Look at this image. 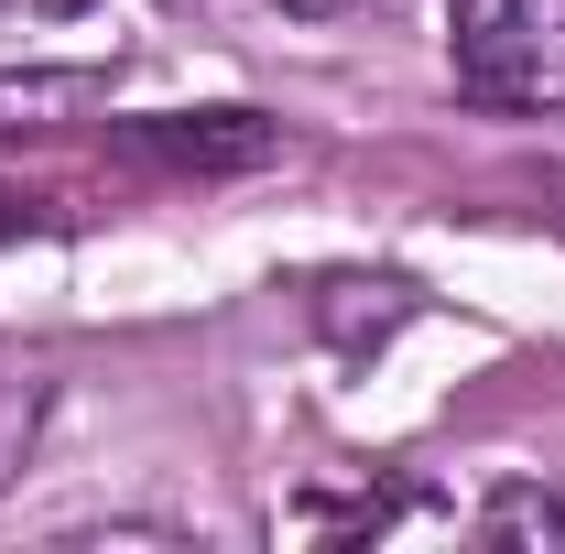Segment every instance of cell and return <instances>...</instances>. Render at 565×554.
<instances>
[{
    "instance_id": "obj_1",
    "label": "cell",
    "mask_w": 565,
    "mask_h": 554,
    "mask_svg": "<svg viewBox=\"0 0 565 554\" xmlns=\"http://www.w3.org/2000/svg\"><path fill=\"white\" fill-rule=\"evenodd\" d=\"M446 66L479 109H511V120L565 109V0H457Z\"/></svg>"
},
{
    "instance_id": "obj_2",
    "label": "cell",
    "mask_w": 565,
    "mask_h": 554,
    "mask_svg": "<svg viewBox=\"0 0 565 554\" xmlns=\"http://www.w3.org/2000/svg\"><path fill=\"white\" fill-rule=\"evenodd\" d=\"M479 533L490 544H565V500L555 489H500L490 511H479Z\"/></svg>"
},
{
    "instance_id": "obj_3",
    "label": "cell",
    "mask_w": 565,
    "mask_h": 554,
    "mask_svg": "<svg viewBox=\"0 0 565 554\" xmlns=\"http://www.w3.org/2000/svg\"><path fill=\"white\" fill-rule=\"evenodd\" d=\"M87 0H0V33H33V22H76Z\"/></svg>"
},
{
    "instance_id": "obj_4",
    "label": "cell",
    "mask_w": 565,
    "mask_h": 554,
    "mask_svg": "<svg viewBox=\"0 0 565 554\" xmlns=\"http://www.w3.org/2000/svg\"><path fill=\"white\" fill-rule=\"evenodd\" d=\"M282 11H349V0H282Z\"/></svg>"
},
{
    "instance_id": "obj_5",
    "label": "cell",
    "mask_w": 565,
    "mask_h": 554,
    "mask_svg": "<svg viewBox=\"0 0 565 554\" xmlns=\"http://www.w3.org/2000/svg\"><path fill=\"white\" fill-rule=\"evenodd\" d=\"M163 11H217V0H163Z\"/></svg>"
}]
</instances>
